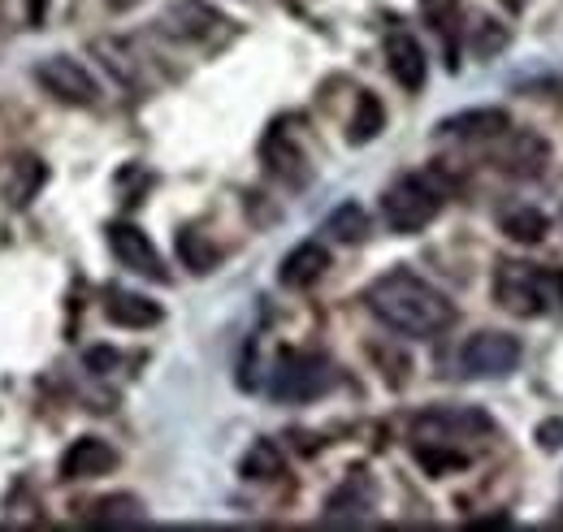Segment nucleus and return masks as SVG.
Wrapping results in <instances>:
<instances>
[{"instance_id":"11","label":"nucleus","mask_w":563,"mask_h":532,"mask_svg":"<svg viewBox=\"0 0 563 532\" xmlns=\"http://www.w3.org/2000/svg\"><path fill=\"white\" fill-rule=\"evenodd\" d=\"M386 66H390L395 82H399L404 91H421L424 87L429 62H424V48L417 44V35L390 31V35H386Z\"/></svg>"},{"instance_id":"25","label":"nucleus","mask_w":563,"mask_h":532,"mask_svg":"<svg viewBox=\"0 0 563 532\" xmlns=\"http://www.w3.org/2000/svg\"><path fill=\"white\" fill-rule=\"evenodd\" d=\"M113 364H118V355H113V351H87V368L104 373V368H113Z\"/></svg>"},{"instance_id":"1","label":"nucleus","mask_w":563,"mask_h":532,"mask_svg":"<svg viewBox=\"0 0 563 532\" xmlns=\"http://www.w3.org/2000/svg\"><path fill=\"white\" fill-rule=\"evenodd\" d=\"M364 303L386 330L404 333V337H438V333L455 325V303L408 268H395V273L377 277L368 286Z\"/></svg>"},{"instance_id":"14","label":"nucleus","mask_w":563,"mask_h":532,"mask_svg":"<svg viewBox=\"0 0 563 532\" xmlns=\"http://www.w3.org/2000/svg\"><path fill=\"white\" fill-rule=\"evenodd\" d=\"M104 317L122 330H152L161 325V303L143 299V295H131V290H109V303H104Z\"/></svg>"},{"instance_id":"9","label":"nucleus","mask_w":563,"mask_h":532,"mask_svg":"<svg viewBox=\"0 0 563 532\" xmlns=\"http://www.w3.org/2000/svg\"><path fill=\"white\" fill-rule=\"evenodd\" d=\"M494 165L511 178H538L551 165V143L533 131H503V147L494 152Z\"/></svg>"},{"instance_id":"2","label":"nucleus","mask_w":563,"mask_h":532,"mask_svg":"<svg viewBox=\"0 0 563 532\" xmlns=\"http://www.w3.org/2000/svg\"><path fill=\"white\" fill-rule=\"evenodd\" d=\"M494 303L511 317H547L563 308V273L525 265V261H503L494 273Z\"/></svg>"},{"instance_id":"18","label":"nucleus","mask_w":563,"mask_h":532,"mask_svg":"<svg viewBox=\"0 0 563 532\" xmlns=\"http://www.w3.org/2000/svg\"><path fill=\"white\" fill-rule=\"evenodd\" d=\"M325 234L339 239V243H364V239H368V212L352 200L339 203V208L330 212V221H325Z\"/></svg>"},{"instance_id":"4","label":"nucleus","mask_w":563,"mask_h":532,"mask_svg":"<svg viewBox=\"0 0 563 532\" xmlns=\"http://www.w3.org/2000/svg\"><path fill=\"white\" fill-rule=\"evenodd\" d=\"M438 212H442V187H433L424 174H404L382 196V217L395 234H417Z\"/></svg>"},{"instance_id":"20","label":"nucleus","mask_w":563,"mask_h":532,"mask_svg":"<svg viewBox=\"0 0 563 532\" xmlns=\"http://www.w3.org/2000/svg\"><path fill=\"white\" fill-rule=\"evenodd\" d=\"M178 256H183V265L191 268V273H212L217 261H221V252L212 247L200 230H183L178 234Z\"/></svg>"},{"instance_id":"26","label":"nucleus","mask_w":563,"mask_h":532,"mask_svg":"<svg viewBox=\"0 0 563 532\" xmlns=\"http://www.w3.org/2000/svg\"><path fill=\"white\" fill-rule=\"evenodd\" d=\"M44 18H48V0H26V22L44 26Z\"/></svg>"},{"instance_id":"15","label":"nucleus","mask_w":563,"mask_h":532,"mask_svg":"<svg viewBox=\"0 0 563 532\" xmlns=\"http://www.w3.org/2000/svg\"><path fill=\"white\" fill-rule=\"evenodd\" d=\"M498 230L511 239V243H542L547 234H551V217L547 212H538V208H529V203H516V208H503L498 212Z\"/></svg>"},{"instance_id":"17","label":"nucleus","mask_w":563,"mask_h":532,"mask_svg":"<svg viewBox=\"0 0 563 532\" xmlns=\"http://www.w3.org/2000/svg\"><path fill=\"white\" fill-rule=\"evenodd\" d=\"M91 524H118V529H126V524H143V502L140 498H131V494H113V498H100L96 507H91Z\"/></svg>"},{"instance_id":"23","label":"nucleus","mask_w":563,"mask_h":532,"mask_svg":"<svg viewBox=\"0 0 563 532\" xmlns=\"http://www.w3.org/2000/svg\"><path fill=\"white\" fill-rule=\"evenodd\" d=\"M507 40H511V35H507V26H498L494 18H486V22L473 31V53H477V57H494V53H503V48H507Z\"/></svg>"},{"instance_id":"13","label":"nucleus","mask_w":563,"mask_h":532,"mask_svg":"<svg viewBox=\"0 0 563 532\" xmlns=\"http://www.w3.org/2000/svg\"><path fill=\"white\" fill-rule=\"evenodd\" d=\"M325 268H330V252H325L321 243H299V247L282 261L278 277H282V286H290V290H308L312 281L325 277Z\"/></svg>"},{"instance_id":"16","label":"nucleus","mask_w":563,"mask_h":532,"mask_svg":"<svg viewBox=\"0 0 563 532\" xmlns=\"http://www.w3.org/2000/svg\"><path fill=\"white\" fill-rule=\"evenodd\" d=\"M364 511H373V489H368V480L355 472L352 480L325 502V520H330V524H355V520H364Z\"/></svg>"},{"instance_id":"8","label":"nucleus","mask_w":563,"mask_h":532,"mask_svg":"<svg viewBox=\"0 0 563 532\" xmlns=\"http://www.w3.org/2000/svg\"><path fill=\"white\" fill-rule=\"evenodd\" d=\"M109 247H113V256H118V265L122 268L140 273V277H147V281H169L161 252L152 247V239L143 234L140 225H131V221H113V225H109Z\"/></svg>"},{"instance_id":"21","label":"nucleus","mask_w":563,"mask_h":532,"mask_svg":"<svg viewBox=\"0 0 563 532\" xmlns=\"http://www.w3.org/2000/svg\"><path fill=\"white\" fill-rule=\"evenodd\" d=\"M265 160H269V169L278 174V178H286V182H303V156L282 138V131H274L269 138H265Z\"/></svg>"},{"instance_id":"3","label":"nucleus","mask_w":563,"mask_h":532,"mask_svg":"<svg viewBox=\"0 0 563 532\" xmlns=\"http://www.w3.org/2000/svg\"><path fill=\"white\" fill-rule=\"evenodd\" d=\"M494 433L490 415L477 411V407H433V411H421L412 420V442L417 446H438V451H464V442H477Z\"/></svg>"},{"instance_id":"6","label":"nucleus","mask_w":563,"mask_h":532,"mask_svg":"<svg viewBox=\"0 0 563 532\" xmlns=\"http://www.w3.org/2000/svg\"><path fill=\"white\" fill-rule=\"evenodd\" d=\"M520 359H525L520 337L498 333V330L473 333V337L460 346V373H464V377H473V381L507 377V373H516V368H520Z\"/></svg>"},{"instance_id":"5","label":"nucleus","mask_w":563,"mask_h":532,"mask_svg":"<svg viewBox=\"0 0 563 532\" xmlns=\"http://www.w3.org/2000/svg\"><path fill=\"white\" fill-rule=\"evenodd\" d=\"M334 386V368L317 351H286L274 368L269 395L278 402H312Z\"/></svg>"},{"instance_id":"24","label":"nucleus","mask_w":563,"mask_h":532,"mask_svg":"<svg viewBox=\"0 0 563 532\" xmlns=\"http://www.w3.org/2000/svg\"><path fill=\"white\" fill-rule=\"evenodd\" d=\"M538 446H542V451H560L563 446V420H542V429H538Z\"/></svg>"},{"instance_id":"10","label":"nucleus","mask_w":563,"mask_h":532,"mask_svg":"<svg viewBox=\"0 0 563 532\" xmlns=\"http://www.w3.org/2000/svg\"><path fill=\"white\" fill-rule=\"evenodd\" d=\"M118 467V451L104 442V437H78L66 446L62 464H57V476L74 485V480H96V476H109Z\"/></svg>"},{"instance_id":"19","label":"nucleus","mask_w":563,"mask_h":532,"mask_svg":"<svg viewBox=\"0 0 563 532\" xmlns=\"http://www.w3.org/2000/svg\"><path fill=\"white\" fill-rule=\"evenodd\" d=\"M382 126H386V109H382L377 96L364 91V96L355 100V118H352V126H347V138H352V143H368V138L382 134Z\"/></svg>"},{"instance_id":"12","label":"nucleus","mask_w":563,"mask_h":532,"mask_svg":"<svg viewBox=\"0 0 563 532\" xmlns=\"http://www.w3.org/2000/svg\"><path fill=\"white\" fill-rule=\"evenodd\" d=\"M503 131H511V118L503 109H468L438 122L442 138H503Z\"/></svg>"},{"instance_id":"7","label":"nucleus","mask_w":563,"mask_h":532,"mask_svg":"<svg viewBox=\"0 0 563 532\" xmlns=\"http://www.w3.org/2000/svg\"><path fill=\"white\" fill-rule=\"evenodd\" d=\"M35 78H40V82L48 87V96H57L62 104L87 109V104L100 100L96 78L82 69V62H74V57H48V62H40V66H35Z\"/></svg>"},{"instance_id":"22","label":"nucleus","mask_w":563,"mask_h":532,"mask_svg":"<svg viewBox=\"0 0 563 532\" xmlns=\"http://www.w3.org/2000/svg\"><path fill=\"white\" fill-rule=\"evenodd\" d=\"M282 451L274 446V442H256L247 455H243V480H274V476H282Z\"/></svg>"}]
</instances>
